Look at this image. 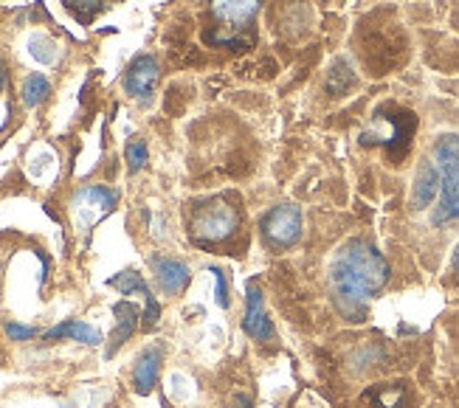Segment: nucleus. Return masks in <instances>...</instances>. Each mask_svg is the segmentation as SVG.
I'll return each instance as SVG.
<instances>
[{"label":"nucleus","instance_id":"obj_1","mask_svg":"<svg viewBox=\"0 0 459 408\" xmlns=\"http://www.w3.org/2000/svg\"><path fill=\"white\" fill-rule=\"evenodd\" d=\"M389 262L369 239H347L330 262V293L347 321H361L369 301L386 288Z\"/></svg>","mask_w":459,"mask_h":408},{"label":"nucleus","instance_id":"obj_2","mask_svg":"<svg viewBox=\"0 0 459 408\" xmlns=\"http://www.w3.org/2000/svg\"><path fill=\"white\" fill-rule=\"evenodd\" d=\"M431 161L437 167V175H440V195H437L431 222L440 229L459 220V135L443 133L437 138Z\"/></svg>","mask_w":459,"mask_h":408},{"label":"nucleus","instance_id":"obj_3","mask_svg":"<svg viewBox=\"0 0 459 408\" xmlns=\"http://www.w3.org/2000/svg\"><path fill=\"white\" fill-rule=\"evenodd\" d=\"M239 226H243V212L229 197H209L195 203L189 217V237L197 245H223L229 242Z\"/></svg>","mask_w":459,"mask_h":408},{"label":"nucleus","instance_id":"obj_4","mask_svg":"<svg viewBox=\"0 0 459 408\" xmlns=\"http://www.w3.org/2000/svg\"><path fill=\"white\" fill-rule=\"evenodd\" d=\"M414 133H417V116L406 108L386 105L375 113L372 125L361 133V144L364 147L377 144L386 150L392 161H401L411 147Z\"/></svg>","mask_w":459,"mask_h":408},{"label":"nucleus","instance_id":"obj_5","mask_svg":"<svg viewBox=\"0 0 459 408\" xmlns=\"http://www.w3.org/2000/svg\"><path fill=\"white\" fill-rule=\"evenodd\" d=\"M259 237L271 251H288L302 239V209L293 203H279L259 220Z\"/></svg>","mask_w":459,"mask_h":408},{"label":"nucleus","instance_id":"obj_6","mask_svg":"<svg viewBox=\"0 0 459 408\" xmlns=\"http://www.w3.org/2000/svg\"><path fill=\"white\" fill-rule=\"evenodd\" d=\"M243 330L246 335H251L254 341H276V330L268 318L265 310V296L263 288L256 282H248V296H246V318H243Z\"/></svg>","mask_w":459,"mask_h":408},{"label":"nucleus","instance_id":"obj_7","mask_svg":"<svg viewBox=\"0 0 459 408\" xmlns=\"http://www.w3.org/2000/svg\"><path fill=\"white\" fill-rule=\"evenodd\" d=\"M158 79H161V68H158V59L150 54L135 56L127 74H125V91L133 99L147 101L152 96V91L158 88Z\"/></svg>","mask_w":459,"mask_h":408},{"label":"nucleus","instance_id":"obj_8","mask_svg":"<svg viewBox=\"0 0 459 408\" xmlns=\"http://www.w3.org/2000/svg\"><path fill=\"white\" fill-rule=\"evenodd\" d=\"M152 273L164 296H181L192 282L189 265L172 256H152Z\"/></svg>","mask_w":459,"mask_h":408},{"label":"nucleus","instance_id":"obj_9","mask_svg":"<svg viewBox=\"0 0 459 408\" xmlns=\"http://www.w3.org/2000/svg\"><path fill=\"white\" fill-rule=\"evenodd\" d=\"M161 363H164V346L161 343H152L147 350L135 358L133 366V389L138 395H150L158 383V372H161Z\"/></svg>","mask_w":459,"mask_h":408},{"label":"nucleus","instance_id":"obj_10","mask_svg":"<svg viewBox=\"0 0 459 408\" xmlns=\"http://www.w3.org/2000/svg\"><path fill=\"white\" fill-rule=\"evenodd\" d=\"M259 9V0H212V14L226 29H246Z\"/></svg>","mask_w":459,"mask_h":408},{"label":"nucleus","instance_id":"obj_11","mask_svg":"<svg viewBox=\"0 0 459 408\" xmlns=\"http://www.w3.org/2000/svg\"><path fill=\"white\" fill-rule=\"evenodd\" d=\"M437 195H440V175H437V167L434 161L426 158L420 163V169H417L414 175V187H411V209L423 212L429 209L431 203L437 200Z\"/></svg>","mask_w":459,"mask_h":408},{"label":"nucleus","instance_id":"obj_12","mask_svg":"<svg viewBox=\"0 0 459 408\" xmlns=\"http://www.w3.org/2000/svg\"><path fill=\"white\" fill-rule=\"evenodd\" d=\"M113 313H116V330L110 335L108 358H113L133 338V333L138 330V318H142V313H138V308H135L133 301H118V304H113Z\"/></svg>","mask_w":459,"mask_h":408},{"label":"nucleus","instance_id":"obj_13","mask_svg":"<svg viewBox=\"0 0 459 408\" xmlns=\"http://www.w3.org/2000/svg\"><path fill=\"white\" fill-rule=\"evenodd\" d=\"M116 203H118V192H113L108 187H88L76 195L74 206L85 214V226H88V222L93 220L91 212H96V217H102V214L116 209Z\"/></svg>","mask_w":459,"mask_h":408},{"label":"nucleus","instance_id":"obj_14","mask_svg":"<svg viewBox=\"0 0 459 408\" xmlns=\"http://www.w3.org/2000/svg\"><path fill=\"white\" fill-rule=\"evenodd\" d=\"M48 343L51 341H59V338H71V341H79V343H88V346H99L102 343V333L96 330V326L85 324V321H76V318H68L63 324H56L54 330H48L43 335Z\"/></svg>","mask_w":459,"mask_h":408},{"label":"nucleus","instance_id":"obj_15","mask_svg":"<svg viewBox=\"0 0 459 408\" xmlns=\"http://www.w3.org/2000/svg\"><path fill=\"white\" fill-rule=\"evenodd\" d=\"M352 85H355V71L350 65V59L338 56L333 63V68H330V74H327V93L344 96Z\"/></svg>","mask_w":459,"mask_h":408},{"label":"nucleus","instance_id":"obj_16","mask_svg":"<svg viewBox=\"0 0 459 408\" xmlns=\"http://www.w3.org/2000/svg\"><path fill=\"white\" fill-rule=\"evenodd\" d=\"M51 96V82L43 74H29L23 88H20V99H23L26 108H39L43 101Z\"/></svg>","mask_w":459,"mask_h":408},{"label":"nucleus","instance_id":"obj_17","mask_svg":"<svg viewBox=\"0 0 459 408\" xmlns=\"http://www.w3.org/2000/svg\"><path fill=\"white\" fill-rule=\"evenodd\" d=\"M108 284H110V288H116V291H122V296H133V293H142L144 299L152 296V293H150V284L142 279V273H135V271H122V273H116Z\"/></svg>","mask_w":459,"mask_h":408},{"label":"nucleus","instance_id":"obj_18","mask_svg":"<svg viewBox=\"0 0 459 408\" xmlns=\"http://www.w3.org/2000/svg\"><path fill=\"white\" fill-rule=\"evenodd\" d=\"M29 54L37 59V63L43 65H54L56 56H59V46L54 43V39L48 34H31L29 37Z\"/></svg>","mask_w":459,"mask_h":408},{"label":"nucleus","instance_id":"obj_19","mask_svg":"<svg viewBox=\"0 0 459 408\" xmlns=\"http://www.w3.org/2000/svg\"><path fill=\"white\" fill-rule=\"evenodd\" d=\"M65 9L76 17V20H82V23H88V20H93V14L102 9L108 0H63Z\"/></svg>","mask_w":459,"mask_h":408},{"label":"nucleus","instance_id":"obj_20","mask_svg":"<svg viewBox=\"0 0 459 408\" xmlns=\"http://www.w3.org/2000/svg\"><path fill=\"white\" fill-rule=\"evenodd\" d=\"M377 408H401L403 405V389L401 386H384V389L372 392Z\"/></svg>","mask_w":459,"mask_h":408},{"label":"nucleus","instance_id":"obj_21","mask_svg":"<svg viewBox=\"0 0 459 408\" xmlns=\"http://www.w3.org/2000/svg\"><path fill=\"white\" fill-rule=\"evenodd\" d=\"M147 144L144 141H133V144L127 147V169L130 172H138L147 163Z\"/></svg>","mask_w":459,"mask_h":408},{"label":"nucleus","instance_id":"obj_22","mask_svg":"<svg viewBox=\"0 0 459 408\" xmlns=\"http://www.w3.org/2000/svg\"><path fill=\"white\" fill-rule=\"evenodd\" d=\"M212 273H214V301L221 304L223 310H229V282H226V273L221 271V268H212Z\"/></svg>","mask_w":459,"mask_h":408},{"label":"nucleus","instance_id":"obj_23","mask_svg":"<svg viewBox=\"0 0 459 408\" xmlns=\"http://www.w3.org/2000/svg\"><path fill=\"white\" fill-rule=\"evenodd\" d=\"M4 330H6L9 341H31L37 335L34 326H23V324H17V321H9Z\"/></svg>","mask_w":459,"mask_h":408},{"label":"nucleus","instance_id":"obj_24","mask_svg":"<svg viewBox=\"0 0 459 408\" xmlns=\"http://www.w3.org/2000/svg\"><path fill=\"white\" fill-rule=\"evenodd\" d=\"M231 408H254V403H251V397H246V395H239L237 400H234V405Z\"/></svg>","mask_w":459,"mask_h":408},{"label":"nucleus","instance_id":"obj_25","mask_svg":"<svg viewBox=\"0 0 459 408\" xmlns=\"http://www.w3.org/2000/svg\"><path fill=\"white\" fill-rule=\"evenodd\" d=\"M451 268H454V273L459 276V245L454 248V256H451Z\"/></svg>","mask_w":459,"mask_h":408},{"label":"nucleus","instance_id":"obj_26","mask_svg":"<svg viewBox=\"0 0 459 408\" xmlns=\"http://www.w3.org/2000/svg\"><path fill=\"white\" fill-rule=\"evenodd\" d=\"M4 88H6V68L0 63V93H4Z\"/></svg>","mask_w":459,"mask_h":408}]
</instances>
